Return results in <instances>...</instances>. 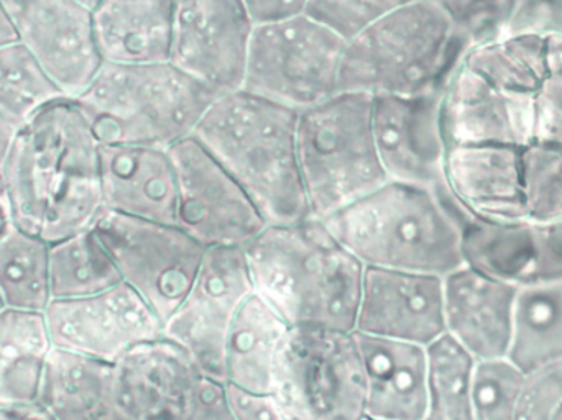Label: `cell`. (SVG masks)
Instances as JSON below:
<instances>
[{"label": "cell", "mask_w": 562, "mask_h": 420, "mask_svg": "<svg viewBox=\"0 0 562 420\" xmlns=\"http://www.w3.org/2000/svg\"><path fill=\"white\" fill-rule=\"evenodd\" d=\"M10 225H13L12 207H10L9 190H7L3 168L0 167V234H3Z\"/></svg>", "instance_id": "obj_43"}, {"label": "cell", "mask_w": 562, "mask_h": 420, "mask_svg": "<svg viewBox=\"0 0 562 420\" xmlns=\"http://www.w3.org/2000/svg\"><path fill=\"white\" fill-rule=\"evenodd\" d=\"M23 420H53V419L49 418V416L46 415V412H43L42 409L38 408V406H36V408L32 409V412H30V415L26 416V418Z\"/></svg>", "instance_id": "obj_46"}, {"label": "cell", "mask_w": 562, "mask_h": 420, "mask_svg": "<svg viewBox=\"0 0 562 420\" xmlns=\"http://www.w3.org/2000/svg\"><path fill=\"white\" fill-rule=\"evenodd\" d=\"M177 170V225L206 248L246 247L267 227L256 204L194 137L168 148Z\"/></svg>", "instance_id": "obj_12"}, {"label": "cell", "mask_w": 562, "mask_h": 420, "mask_svg": "<svg viewBox=\"0 0 562 420\" xmlns=\"http://www.w3.org/2000/svg\"><path fill=\"white\" fill-rule=\"evenodd\" d=\"M442 92L373 98L372 130L389 181L445 186L448 141L442 128Z\"/></svg>", "instance_id": "obj_16"}, {"label": "cell", "mask_w": 562, "mask_h": 420, "mask_svg": "<svg viewBox=\"0 0 562 420\" xmlns=\"http://www.w3.org/2000/svg\"><path fill=\"white\" fill-rule=\"evenodd\" d=\"M75 2L81 3L82 7H86L88 10H94L102 0H75Z\"/></svg>", "instance_id": "obj_47"}, {"label": "cell", "mask_w": 562, "mask_h": 420, "mask_svg": "<svg viewBox=\"0 0 562 420\" xmlns=\"http://www.w3.org/2000/svg\"><path fill=\"white\" fill-rule=\"evenodd\" d=\"M254 29L243 0H177L170 63L217 98L240 91Z\"/></svg>", "instance_id": "obj_13"}, {"label": "cell", "mask_w": 562, "mask_h": 420, "mask_svg": "<svg viewBox=\"0 0 562 420\" xmlns=\"http://www.w3.org/2000/svg\"><path fill=\"white\" fill-rule=\"evenodd\" d=\"M36 408V406H35ZM0 408V420H23L32 412V409Z\"/></svg>", "instance_id": "obj_45"}, {"label": "cell", "mask_w": 562, "mask_h": 420, "mask_svg": "<svg viewBox=\"0 0 562 420\" xmlns=\"http://www.w3.org/2000/svg\"><path fill=\"white\" fill-rule=\"evenodd\" d=\"M346 39L307 15L256 25L243 91L296 112L337 94Z\"/></svg>", "instance_id": "obj_9"}, {"label": "cell", "mask_w": 562, "mask_h": 420, "mask_svg": "<svg viewBox=\"0 0 562 420\" xmlns=\"http://www.w3.org/2000/svg\"><path fill=\"white\" fill-rule=\"evenodd\" d=\"M459 211L465 266L517 287L562 281V251L550 225L491 224Z\"/></svg>", "instance_id": "obj_19"}, {"label": "cell", "mask_w": 562, "mask_h": 420, "mask_svg": "<svg viewBox=\"0 0 562 420\" xmlns=\"http://www.w3.org/2000/svg\"><path fill=\"white\" fill-rule=\"evenodd\" d=\"M16 130H19V127L0 111V167L5 163L7 155H9L10 147H12Z\"/></svg>", "instance_id": "obj_42"}, {"label": "cell", "mask_w": 562, "mask_h": 420, "mask_svg": "<svg viewBox=\"0 0 562 420\" xmlns=\"http://www.w3.org/2000/svg\"><path fill=\"white\" fill-rule=\"evenodd\" d=\"M323 222L366 268L445 277L464 266L461 211L445 186L386 181Z\"/></svg>", "instance_id": "obj_4"}, {"label": "cell", "mask_w": 562, "mask_h": 420, "mask_svg": "<svg viewBox=\"0 0 562 420\" xmlns=\"http://www.w3.org/2000/svg\"><path fill=\"white\" fill-rule=\"evenodd\" d=\"M2 168L13 225L49 245L91 230L105 211L101 141L71 99L20 125Z\"/></svg>", "instance_id": "obj_1"}, {"label": "cell", "mask_w": 562, "mask_h": 420, "mask_svg": "<svg viewBox=\"0 0 562 420\" xmlns=\"http://www.w3.org/2000/svg\"><path fill=\"white\" fill-rule=\"evenodd\" d=\"M363 375L366 416L423 420L428 405V347L357 333Z\"/></svg>", "instance_id": "obj_23"}, {"label": "cell", "mask_w": 562, "mask_h": 420, "mask_svg": "<svg viewBox=\"0 0 562 420\" xmlns=\"http://www.w3.org/2000/svg\"><path fill=\"white\" fill-rule=\"evenodd\" d=\"M53 420H125L115 395L114 363L53 349L40 389Z\"/></svg>", "instance_id": "obj_25"}, {"label": "cell", "mask_w": 562, "mask_h": 420, "mask_svg": "<svg viewBox=\"0 0 562 420\" xmlns=\"http://www.w3.org/2000/svg\"><path fill=\"white\" fill-rule=\"evenodd\" d=\"M469 46L497 38L507 29L518 0H436Z\"/></svg>", "instance_id": "obj_36"}, {"label": "cell", "mask_w": 562, "mask_h": 420, "mask_svg": "<svg viewBox=\"0 0 562 420\" xmlns=\"http://www.w3.org/2000/svg\"><path fill=\"white\" fill-rule=\"evenodd\" d=\"M254 25L280 22L306 12L310 0H243Z\"/></svg>", "instance_id": "obj_41"}, {"label": "cell", "mask_w": 562, "mask_h": 420, "mask_svg": "<svg viewBox=\"0 0 562 420\" xmlns=\"http://www.w3.org/2000/svg\"><path fill=\"white\" fill-rule=\"evenodd\" d=\"M216 98L170 61L102 63L75 102L101 145L171 148L193 137Z\"/></svg>", "instance_id": "obj_6"}, {"label": "cell", "mask_w": 562, "mask_h": 420, "mask_svg": "<svg viewBox=\"0 0 562 420\" xmlns=\"http://www.w3.org/2000/svg\"><path fill=\"white\" fill-rule=\"evenodd\" d=\"M428 405L423 420H475V360L449 336L428 347Z\"/></svg>", "instance_id": "obj_31"}, {"label": "cell", "mask_w": 562, "mask_h": 420, "mask_svg": "<svg viewBox=\"0 0 562 420\" xmlns=\"http://www.w3.org/2000/svg\"><path fill=\"white\" fill-rule=\"evenodd\" d=\"M353 332L431 345L446 336L445 277L366 268Z\"/></svg>", "instance_id": "obj_17"}, {"label": "cell", "mask_w": 562, "mask_h": 420, "mask_svg": "<svg viewBox=\"0 0 562 420\" xmlns=\"http://www.w3.org/2000/svg\"><path fill=\"white\" fill-rule=\"evenodd\" d=\"M3 307H5V304H3L2 296H0V310H2Z\"/></svg>", "instance_id": "obj_48"}, {"label": "cell", "mask_w": 562, "mask_h": 420, "mask_svg": "<svg viewBox=\"0 0 562 420\" xmlns=\"http://www.w3.org/2000/svg\"><path fill=\"white\" fill-rule=\"evenodd\" d=\"M66 95L20 42L0 48V111L16 125Z\"/></svg>", "instance_id": "obj_32"}, {"label": "cell", "mask_w": 562, "mask_h": 420, "mask_svg": "<svg viewBox=\"0 0 562 420\" xmlns=\"http://www.w3.org/2000/svg\"><path fill=\"white\" fill-rule=\"evenodd\" d=\"M445 190L469 217L491 224H528L520 160L505 145H451Z\"/></svg>", "instance_id": "obj_20"}, {"label": "cell", "mask_w": 562, "mask_h": 420, "mask_svg": "<svg viewBox=\"0 0 562 420\" xmlns=\"http://www.w3.org/2000/svg\"><path fill=\"white\" fill-rule=\"evenodd\" d=\"M270 395L296 420L366 418V375L356 332L291 327Z\"/></svg>", "instance_id": "obj_8"}, {"label": "cell", "mask_w": 562, "mask_h": 420, "mask_svg": "<svg viewBox=\"0 0 562 420\" xmlns=\"http://www.w3.org/2000/svg\"><path fill=\"white\" fill-rule=\"evenodd\" d=\"M468 48L436 0H415L347 39L337 92L441 94Z\"/></svg>", "instance_id": "obj_5"}, {"label": "cell", "mask_w": 562, "mask_h": 420, "mask_svg": "<svg viewBox=\"0 0 562 420\" xmlns=\"http://www.w3.org/2000/svg\"><path fill=\"white\" fill-rule=\"evenodd\" d=\"M525 376L508 359L475 362L472 378L475 420H517Z\"/></svg>", "instance_id": "obj_34"}, {"label": "cell", "mask_w": 562, "mask_h": 420, "mask_svg": "<svg viewBox=\"0 0 562 420\" xmlns=\"http://www.w3.org/2000/svg\"><path fill=\"white\" fill-rule=\"evenodd\" d=\"M16 39L66 99L75 101L102 66L92 12L75 0H0Z\"/></svg>", "instance_id": "obj_15"}, {"label": "cell", "mask_w": 562, "mask_h": 420, "mask_svg": "<svg viewBox=\"0 0 562 420\" xmlns=\"http://www.w3.org/2000/svg\"><path fill=\"white\" fill-rule=\"evenodd\" d=\"M52 352L45 313L0 310V408H35Z\"/></svg>", "instance_id": "obj_27"}, {"label": "cell", "mask_w": 562, "mask_h": 420, "mask_svg": "<svg viewBox=\"0 0 562 420\" xmlns=\"http://www.w3.org/2000/svg\"><path fill=\"white\" fill-rule=\"evenodd\" d=\"M297 117L300 112L240 89L214 99L193 134L267 225L313 217L297 163Z\"/></svg>", "instance_id": "obj_3"}, {"label": "cell", "mask_w": 562, "mask_h": 420, "mask_svg": "<svg viewBox=\"0 0 562 420\" xmlns=\"http://www.w3.org/2000/svg\"><path fill=\"white\" fill-rule=\"evenodd\" d=\"M45 319L53 349L108 363L160 339L165 329L158 314L125 283L91 296L52 299Z\"/></svg>", "instance_id": "obj_14"}, {"label": "cell", "mask_w": 562, "mask_h": 420, "mask_svg": "<svg viewBox=\"0 0 562 420\" xmlns=\"http://www.w3.org/2000/svg\"><path fill=\"white\" fill-rule=\"evenodd\" d=\"M517 151L528 224H562V145H531Z\"/></svg>", "instance_id": "obj_33"}, {"label": "cell", "mask_w": 562, "mask_h": 420, "mask_svg": "<svg viewBox=\"0 0 562 420\" xmlns=\"http://www.w3.org/2000/svg\"><path fill=\"white\" fill-rule=\"evenodd\" d=\"M13 42H19L15 29H13L12 22H10L9 15H7L5 9L0 2V48Z\"/></svg>", "instance_id": "obj_44"}, {"label": "cell", "mask_w": 562, "mask_h": 420, "mask_svg": "<svg viewBox=\"0 0 562 420\" xmlns=\"http://www.w3.org/2000/svg\"><path fill=\"white\" fill-rule=\"evenodd\" d=\"M101 184L105 211L177 224V170L168 148L101 145Z\"/></svg>", "instance_id": "obj_22"}, {"label": "cell", "mask_w": 562, "mask_h": 420, "mask_svg": "<svg viewBox=\"0 0 562 420\" xmlns=\"http://www.w3.org/2000/svg\"><path fill=\"white\" fill-rule=\"evenodd\" d=\"M254 294L244 247H213L164 336L187 350L206 378L224 383V350L231 327Z\"/></svg>", "instance_id": "obj_11"}, {"label": "cell", "mask_w": 562, "mask_h": 420, "mask_svg": "<svg viewBox=\"0 0 562 420\" xmlns=\"http://www.w3.org/2000/svg\"><path fill=\"white\" fill-rule=\"evenodd\" d=\"M227 395L239 420H296L272 395H254L233 386H227Z\"/></svg>", "instance_id": "obj_40"}, {"label": "cell", "mask_w": 562, "mask_h": 420, "mask_svg": "<svg viewBox=\"0 0 562 420\" xmlns=\"http://www.w3.org/2000/svg\"><path fill=\"white\" fill-rule=\"evenodd\" d=\"M244 250L254 293L288 326L353 332L366 266L321 218L267 225Z\"/></svg>", "instance_id": "obj_2"}, {"label": "cell", "mask_w": 562, "mask_h": 420, "mask_svg": "<svg viewBox=\"0 0 562 420\" xmlns=\"http://www.w3.org/2000/svg\"><path fill=\"white\" fill-rule=\"evenodd\" d=\"M362 420H385V419H375V418H369V416H366Z\"/></svg>", "instance_id": "obj_49"}, {"label": "cell", "mask_w": 562, "mask_h": 420, "mask_svg": "<svg viewBox=\"0 0 562 420\" xmlns=\"http://www.w3.org/2000/svg\"><path fill=\"white\" fill-rule=\"evenodd\" d=\"M175 5L177 0H102L92 10V29L102 61H170Z\"/></svg>", "instance_id": "obj_24"}, {"label": "cell", "mask_w": 562, "mask_h": 420, "mask_svg": "<svg viewBox=\"0 0 562 420\" xmlns=\"http://www.w3.org/2000/svg\"><path fill=\"white\" fill-rule=\"evenodd\" d=\"M92 231L111 254L122 283L167 322L190 291L207 248L177 224L111 211L102 212Z\"/></svg>", "instance_id": "obj_10"}, {"label": "cell", "mask_w": 562, "mask_h": 420, "mask_svg": "<svg viewBox=\"0 0 562 420\" xmlns=\"http://www.w3.org/2000/svg\"><path fill=\"white\" fill-rule=\"evenodd\" d=\"M409 2L415 0H310L306 13L347 42Z\"/></svg>", "instance_id": "obj_35"}, {"label": "cell", "mask_w": 562, "mask_h": 420, "mask_svg": "<svg viewBox=\"0 0 562 420\" xmlns=\"http://www.w3.org/2000/svg\"><path fill=\"white\" fill-rule=\"evenodd\" d=\"M188 420H239L231 405L226 383L204 376Z\"/></svg>", "instance_id": "obj_39"}, {"label": "cell", "mask_w": 562, "mask_h": 420, "mask_svg": "<svg viewBox=\"0 0 562 420\" xmlns=\"http://www.w3.org/2000/svg\"><path fill=\"white\" fill-rule=\"evenodd\" d=\"M114 378L125 420H188L204 375L187 350L164 336L117 360Z\"/></svg>", "instance_id": "obj_18"}, {"label": "cell", "mask_w": 562, "mask_h": 420, "mask_svg": "<svg viewBox=\"0 0 562 420\" xmlns=\"http://www.w3.org/2000/svg\"><path fill=\"white\" fill-rule=\"evenodd\" d=\"M372 95L337 92L297 117V163L311 215L330 217L389 181L372 130Z\"/></svg>", "instance_id": "obj_7"}, {"label": "cell", "mask_w": 562, "mask_h": 420, "mask_svg": "<svg viewBox=\"0 0 562 420\" xmlns=\"http://www.w3.org/2000/svg\"><path fill=\"white\" fill-rule=\"evenodd\" d=\"M517 420H562V362L525 376Z\"/></svg>", "instance_id": "obj_37"}, {"label": "cell", "mask_w": 562, "mask_h": 420, "mask_svg": "<svg viewBox=\"0 0 562 420\" xmlns=\"http://www.w3.org/2000/svg\"><path fill=\"white\" fill-rule=\"evenodd\" d=\"M122 283L121 274L94 231L49 245L52 299H75Z\"/></svg>", "instance_id": "obj_30"}, {"label": "cell", "mask_w": 562, "mask_h": 420, "mask_svg": "<svg viewBox=\"0 0 562 420\" xmlns=\"http://www.w3.org/2000/svg\"><path fill=\"white\" fill-rule=\"evenodd\" d=\"M504 33L562 35V0H518Z\"/></svg>", "instance_id": "obj_38"}, {"label": "cell", "mask_w": 562, "mask_h": 420, "mask_svg": "<svg viewBox=\"0 0 562 420\" xmlns=\"http://www.w3.org/2000/svg\"><path fill=\"white\" fill-rule=\"evenodd\" d=\"M291 327L256 293L234 319L224 350V383L240 391L270 395Z\"/></svg>", "instance_id": "obj_26"}, {"label": "cell", "mask_w": 562, "mask_h": 420, "mask_svg": "<svg viewBox=\"0 0 562 420\" xmlns=\"http://www.w3.org/2000/svg\"><path fill=\"white\" fill-rule=\"evenodd\" d=\"M507 359L525 375L562 362V281L518 290Z\"/></svg>", "instance_id": "obj_28"}, {"label": "cell", "mask_w": 562, "mask_h": 420, "mask_svg": "<svg viewBox=\"0 0 562 420\" xmlns=\"http://www.w3.org/2000/svg\"><path fill=\"white\" fill-rule=\"evenodd\" d=\"M520 287L461 266L445 276L446 336L475 362L507 359Z\"/></svg>", "instance_id": "obj_21"}, {"label": "cell", "mask_w": 562, "mask_h": 420, "mask_svg": "<svg viewBox=\"0 0 562 420\" xmlns=\"http://www.w3.org/2000/svg\"><path fill=\"white\" fill-rule=\"evenodd\" d=\"M0 296L10 309L45 313L49 291V243L10 225L0 234Z\"/></svg>", "instance_id": "obj_29"}]
</instances>
